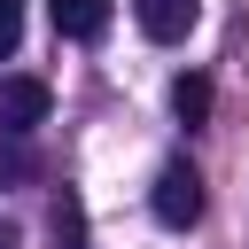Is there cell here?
Segmentation results:
<instances>
[{
  "mask_svg": "<svg viewBox=\"0 0 249 249\" xmlns=\"http://www.w3.org/2000/svg\"><path fill=\"white\" fill-rule=\"evenodd\" d=\"M171 109H179V124H202L210 117V78L202 70H179L171 78Z\"/></svg>",
  "mask_w": 249,
  "mask_h": 249,
  "instance_id": "5b68a950",
  "label": "cell"
},
{
  "mask_svg": "<svg viewBox=\"0 0 249 249\" xmlns=\"http://www.w3.org/2000/svg\"><path fill=\"white\" fill-rule=\"evenodd\" d=\"M47 109H54L47 78H0V132H31L47 124Z\"/></svg>",
  "mask_w": 249,
  "mask_h": 249,
  "instance_id": "7a4b0ae2",
  "label": "cell"
},
{
  "mask_svg": "<svg viewBox=\"0 0 249 249\" xmlns=\"http://www.w3.org/2000/svg\"><path fill=\"white\" fill-rule=\"evenodd\" d=\"M23 39V0H0V54H16Z\"/></svg>",
  "mask_w": 249,
  "mask_h": 249,
  "instance_id": "52a82bcc",
  "label": "cell"
},
{
  "mask_svg": "<svg viewBox=\"0 0 249 249\" xmlns=\"http://www.w3.org/2000/svg\"><path fill=\"white\" fill-rule=\"evenodd\" d=\"M0 249H16V226H8V218H0Z\"/></svg>",
  "mask_w": 249,
  "mask_h": 249,
  "instance_id": "ba28073f",
  "label": "cell"
},
{
  "mask_svg": "<svg viewBox=\"0 0 249 249\" xmlns=\"http://www.w3.org/2000/svg\"><path fill=\"white\" fill-rule=\"evenodd\" d=\"M195 16H202V0H132V23H140L156 47H179V39L195 31Z\"/></svg>",
  "mask_w": 249,
  "mask_h": 249,
  "instance_id": "3957f363",
  "label": "cell"
},
{
  "mask_svg": "<svg viewBox=\"0 0 249 249\" xmlns=\"http://www.w3.org/2000/svg\"><path fill=\"white\" fill-rule=\"evenodd\" d=\"M47 16H54L62 39H101L109 31V0H47Z\"/></svg>",
  "mask_w": 249,
  "mask_h": 249,
  "instance_id": "277c9868",
  "label": "cell"
},
{
  "mask_svg": "<svg viewBox=\"0 0 249 249\" xmlns=\"http://www.w3.org/2000/svg\"><path fill=\"white\" fill-rule=\"evenodd\" d=\"M54 249H86V210H78L70 195L54 202Z\"/></svg>",
  "mask_w": 249,
  "mask_h": 249,
  "instance_id": "8992f818",
  "label": "cell"
},
{
  "mask_svg": "<svg viewBox=\"0 0 249 249\" xmlns=\"http://www.w3.org/2000/svg\"><path fill=\"white\" fill-rule=\"evenodd\" d=\"M148 210H156V226L187 233V226L202 218V171H195L187 156H171V163L156 171V187H148Z\"/></svg>",
  "mask_w": 249,
  "mask_h": 249,
  "instance_id": "6da1fadb",
  "label": "cell"
}]
</instances>
